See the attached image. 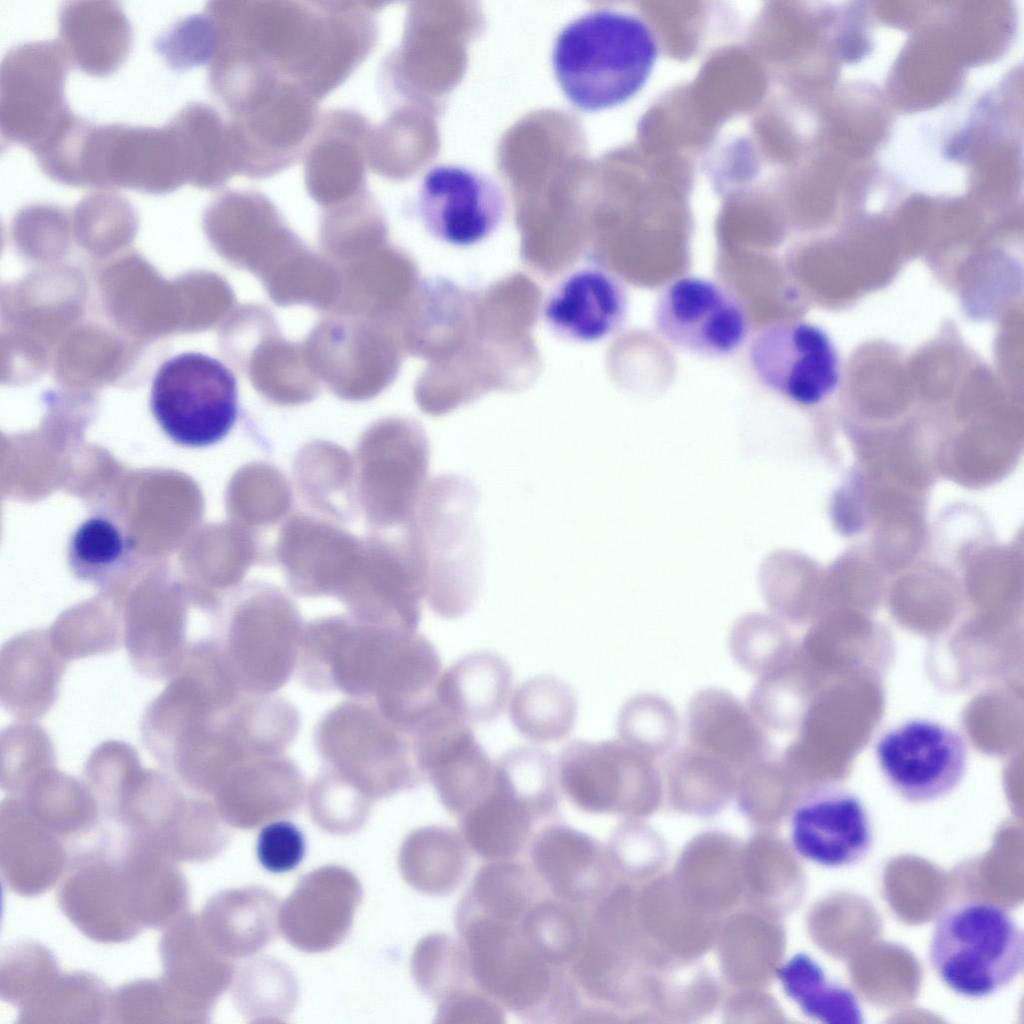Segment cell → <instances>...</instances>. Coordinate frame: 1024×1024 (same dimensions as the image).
Instances as JSON below:
<instances>
[{
	"mask_svg": "<svg viewBox=\"0 0 1024 1024\" xmlns=\"http://www.w3.org/2000/svg\"><path fill=\"white\" fill-rule=\"evenodd\" d=\"M151 411L165 434L188 447L222 440L238 414V387L221 361L188 352L165 361L150 395Z\"/></svg>",
	"mask_w": 1024,
	"mask_h": 1024,
	"instance_id": "cell-8",
	"label": "cell"
},
{
	"mask_svg": "<svg viewBox=\"0 0 1024 1024\" xmlns=\"http://www.w3.org/2000/svg\"><path fill=\"white\" fill-rule=\"evenodd\" d=\"M294 474L311 505L330 516L343 515L337 501L343 507L349 501L354 476V462L344 449L324 441L307 444L297 455Z\"/></svg>",
	"mask_w": 1024,
	"mask_h": 1024,
	"instance_id": "cell-43",
	"label": "cell"
},
{
	"mask_svg": "<svg viewBox=\"0 0 1024 1024\" xmlns=\"http://www.w3.org/2000/svg\"><path fill=\"white\" fill-rule=\"evenodd\" d=\"M789 999L812 1019L828 1024H860L861 1006L847 987L830 980L811 956L800 952L777 971Z\"/></svg>",
	"mask_w": 1024,
	"mask_h": 1024,
	"instance_id": "cell-41",
	"label": "cell"
},
{
	"mask_svg": "<svg viewBox=\"0 0 1024 1024\" xmlns=\"http://www.w3.org/2000/svg\"><path fill=\"white\" fill-rule=\"evenodd\" d=\"M128 545L120 529L101 515L89 517L74 531L68 561L79 578L102 583L124 562Z\"/></svg>",
	"mask_w": 1024,
	"mask_h": 1024,
	"instance_id": "cell-50",
	"label": "cell"
},
{
	"mask_svg": "<svg viewBox=\"0 0 1024 1024\" xmlns=\"http://www.w3.org/2000/svg\"><path fill=\"white\" fill-rule=\"evenodd\" d=\"M162 979L203 1020L235 977L233 960L208 942L199 916L186 912L163 930L158 945Z\"/></svg>",
	"mask_w": 1024,
	"mask_h": 1024,
	"instance_id": "cell-26",
	"label": "cell"
},
{
	"mask_svg": "<svg viewBox=\"0 0 1024 1024\" xmlns=\"http://www.w3.org/2000/svg\"><path fill=\"white\" fill-rule=\"evenodd\" d=\"M280 904L262 887L227 889L212 895L198 915L204 935L222 956H252L274 938Z\"/></svg>",
	"mask_w": 1024,
	"mask_h": 1024,
	"instance_id": "cell-32",
	"label": "cell"
},
{
	"mask_svg": "<svg viewBox=\"0 0 1024 1024\" xmlns=\"http://www.w3.org/2000/svg\"><path fill=\"white\" fill-rule=\"evenodd\" d=\"M671 792L683 799L690 795L725 798L737 783L738 771L723 760L691 744L670 754L664 772Z\"/></svg>",
	"mask_w": 1024,
	"mask_h": 1024,
	"instance_id": "cell-52",
	"label": "cell"
},
{
	"mask_svg": "<svg viewBox=\"0 0 1024 1024\" xmlns=\"http://www.w3.org/2000/svg\"><path fill=\"white\" fill-rule=\"evenodd\" d=\"M471 862V849L460 832L440 826L413 830L403 841L399 869L415 890L443 896L457 889Z\"/></svg>",
	"mask_w": 1024,
	"mask_h": 1024,
	"instance_id": "cell-36",
	"label": "cell"
},
{
	"mask_svg": "<svg viewBox=\"0 0 1024 1024\" xmlns=\"http://www.w3.org/2000/svg\"><path fill=\"white\" fill-rule=\"evenodd\" d=\"M60 973L58 960L46 945L31 939L15 940L1 953L0 997L18 1009Z\"/></svg>",
	"mask_w": 1024,
	"mask_h": 1024,
	"instance_id": "cell-48",
	"label": "cell"
},
{
	"mask_svg": "<svg viewBox=\"0 0 1024 1024\" xmlns=\"http://www.w3.org/2000/svg\"><path fill=\"white\" fill-rule=\"evenodd\" d=\"M304 627L293 601L269 585L248 587L223 641L241 690L270 694L289 679Z\"/></svg>",
	"mask_w": 1024,
	"mask_h": 1024,
	"instance_id": "cell-9",
	"label": "cell"
},
{
	"mask_svg": "<svg viewBox=\"0 0 1024 1024\" xmlns=\"http://www.w3.org/2000/svg\"><path fill=\"white\" fill-rule=\"evenodd\" d=\"M441 671L438 651L416 633L388 658L373 696L377 709L399 730L413 734L442 707L437 697Z\"/></svg>",
	"mask_w": 1024,
	"mask_h": 1024,
	"instance_id": "cell-28",
	"label": "cell"
},
{
	"mask_svg": "<svg viewBox=\"0 0 1024 1024\" xmlns=\"http://www.w3.org/2000/svg\"><path fill=\"white\" fill-rule=\"evenodd\" d=\"M184 183H188L186 161L170 123L161 128L94 125L89 132L82 187L166 193Z\"/></svg>",
	"mask_w": 1024,
	"mask_h": 1024,
	"instance_id": "cell-11",
	"label": "cell"
},
{
	"mask_svg": "<svg viewBox=\"0 0 1024 1024\" xmlns=\"http://www.w3.org/2000/svg\"><path fill=\"white\" fill-rule=\"evenodd\" d=\"M17 796L42 825L67 841L75 852L103 826L100 805L85 781L51 767ZM73 852V853H74Z\"/></svg>",
	"mask_w": 1024,
	"mask_h": 1024,
	"instance_id": "cell-33",
	"label": "cell"
},
{
	"mask_svg": "<svg viewBox=\"0 0 1024 1024\" xmlns=\"http://www.w3.org/2000/svg\"><path fill=\"white\" fill-rule=\"evenodd\" d=\"M457 927L479 990L520 1016L553 1017L563 971L534 951L518 924L457 911Z\"/></svg>",
	"mask_w": 1024,
	"mask_h": 1024,
	"instance_id": "cell-5",
	"label": "cell"
},
{
	"mask_svg": "<svg viewBox=\"0 0 1024 1024\" xmlns=\"http://www.w3.org/2000/svg\"><path fill=\"white\" fill-rule=\"evenodd\" d=\"M628 308L623 284L610 273L585 267L565 276L549 293L542 317L562 339L594 343L617 332Z\"/></svg>",
	"mask_w": 1024,
	"mask_h": 1024,
	"instance_id": "cell-25",
	"label": "cell"
},
{
	"mask_svg": "<svg viewBox=\"0 0 1024 1024\" xmlns=\"http://www.w3.org/2000/svg\"><path fill=\"white\" fill-rule=\"evenodd\" d=\"M748 358L762 385L798 405L822 402L839 382V359L830 338L807 322L761 329L751 339Z\"/></svg>",
	"mask_w": 1024,
	"mask_h": 1024,
	"instance_id": "cell-14",
	"label": "cell"
},
{
	"mask_svg": "<svg viewBox=\"0 0 1024 1024\" xmlns=\"http://www.w3.org/2000/svg\"><path fill=\"white\" fill-rule=\"evenodd\" d=\"M677 712L662 696L643 693L622 706L616 722L619 739L656 760L670 753L679 735Z\"/></svg>",
	"mask_w": 1024,
	"mask_h": 1024,
	"instance_id": "cell-45",
	"label": "cell"
},
{
	"mask_svg": "<svg viewBox=\"0 0 1024 1024\" xmlns=\"http://www.w3.org/2000/svg\"><path fill=\"white\" fill-rule=\"evenodd\" d=\"M529 853L532 870L553 897L576 906L591 897L595 846L586 834L552 823L534 835Z\"/></svg>",
	"mask_w": 1024,
	"mask_h": 1024,
	"instance_id": "cell-35",
	"label": "cell"
},
{
	"mask_svg": "<svg viewBox=\"0 0 1024 1024\" xmlns=\"http://www.w3.org/2000/svg\"><path fill=\"white\" fill-rule=\"evenodd\" d=\"M412 736L417 768L450 813L461 816L489 791L494 765L464 720L441 707Z\"/></svg>",
	"mask_w": 1024,
	"mask_h": 1024,
	"instance_id": "cell-18",
	"label": "cell"
},
{
	"mask_svg": "<svg viewBox=\"0 0 1024 1024\" xmlns=\"http://www.w3.org/2000/svg\"><path fill=\"white\" fill-rule=\"evenodd\" d=\"M501 188L474 170L438 165L423 177L418 211L426 230L455 247H469L488 238L505 212Z\"/></svg>",
	"mask_w": 1024,
	"mask_h": 1024,
	"instance_id": "cell-19",
	"label": "cell"
},
{
	"mask_svg": "<svg viewBox=\"0 0 1024 1024\" xmlns=\"http://www.w3.org/2000/svg\"><path fill=\"white\" fill-rule=\"evenodd\" d=\"M233 998L252 1022L279 1021L296 1005L298 986L292 971L274 958H259L233 979Z\"/></svg>",
	"mask_w": 1024,
	"mask_h": 1024,
	"instance_id": "cell-42",
	"label": "cell"
},
{
	"mask_svg": "<svg viewBox=\"0 0 1024 1024\" xmlns=\"http://www.w3.org/2000/svg\"><path fill=\"white\" fill-rule=\"evenodd\" d=\"M512 682L508 663L499 654L476 651L455 661L441 674L440 705L465 722L488 723L503 712Z\"/></svg>",
	"mask_w": 1024,
	"mask_h": 1024,
	"instance_id": "cell-34",
	"label": "cell"
},
{
	"mask_svg": "<svg viewBox=\"0 0 1024 1024\" xmlns=\"http://www.w3.org/2000/svg\"><path fill=\"white\" fill-rule=\"evenodd\" d=\"M184 153L188 183L216 188L237 172L229 123L203 103H189L169 122Z\"/></svg>",
	"mask_w": 1024,
	"mask_h": 1024,
	"instance_id": "cell-37",
	"label": "cell"
},
{
	"mask_svg": "<svg viewBox=\"0 0 1024 1024\" xmlns=\"http://www.w3.org/2000/svg\"><path fill=\"white\" fill-rule=\"evenodd\" d=\"M372 800L354 784L333 770L320 776L308 793L313 821L337 835L358 831L369 818Z\"/></svg>",
	"mask_w": 1024,
	"mask_h": 1024,
	"instance_id": "cell-51",
	"label": "cell"
},
{
	"mask_svg": "<svg viewBox=\"0 0 1024 1024\" xmlns=\"http://www.w3.org/2000/svg\"><path fill=\"white\" fill-rule=\"evenodd\" d=\"M68 661L43 631L21 633L0 652V700L19 721H35L53 706Z\"/></svg>",
	"mask_w": 1024,
	"mask_h": 1024,
	"instance_id": "cell-29",
	"label": "cell"
},
{
	"mask_svg": "<svg viewBox=\"0 0 1024 1024\" xmlns=\"http://www.w3.org/2000/svg\"><path fill=\"white\" fill-rule=\"evenodd\" d=\"M48 634L56 652L68 662L111 653L123 642L120 630L103 620L68 618L58 622Z\"/></svg>",
	"mask_w": 1024,
	"mask_h": 1024,
	"instance_id": "cell-57",
	"label": "cell"
},
{
	"mask_svg": "<svg viewBox=\"0 0 1024 1024\" xmlns=\"http://www.w3.org/2000/svg\"><path fill=\"white\" fill-rule=\"evenodd\" d=\"M363 552L364 539L328 519L304 514L285 521L276 545L288 585L306 597L339 599L354 580Z\"/></svg>",
	"mask_w": 1024,
	"mask_h": 1024,
	"instance_id": "cell-20",
	"label": "cell"
},
{
	"mask_svg": "<svg viewBox=\"0 0 1024 1024\" xmlns=\"http://www.w3.org/2000/svg\"><path fill=\"white\" fill-rule=\"evenodd\" d=\"M72 854L71 845L36 820L17 796L2 800L0 871L11 892L42 895L61 881Z\"/></svg>",
	"mask_w": 1024,
	"mask_h": 1024,
	"instance_id": "cell-23",
	"label": "cell"
},
{
	"mask_svg": "<svg viewBox=\"0 0 1024 1024\" xmlns=\"http://www.w3.org/2000/svg\"><path fill=\"white\" fill-rule=\"evenodd\" d=\"M546 816L493 769L489 791L460 816V833L482 859L511 860L529 845L535 823Z\"/></svg>",
	"mask_w": 1024,
	"mask_h": 1024,
	"instance_id": "cell-31",
	"label": "cell"
},
{
	"mask_svg": "<svg viewBox=\"0 0 1024 1024\" xmlns=\"http://www.w3.org/2000/svg\"><path fill=\"white\" fill-rule=\"evenodd\" d=\"M440 1023H503V1007L493 998L467 986L455 990L438 1002Z\"/></svg>",
	"mask_w": 1024,
	"mask_h": 1024,
	"instance_id": "cell-59",
	"label": "cell"
},
{
	"mask_svg": "<svg viewBox=\"0 0 1024 1024\" xmlns=\"http://www.w3.org/2000/svg\"><path fill=\"white\" fill-rule=\"evenodd\" d=\"M57 766L55 748L46 730L33 721L7 726L0 735V786L19 794L47 769Z\"/></svg>",
	"mask_w": 1024,
	"mask_h": 1024,
	"instance_id": "cell-46",
	"label": "cell"
},
{
	"mask_svg": "<svg viewBox=\"0 0 1024 1024\" xmlns=\"http://www.w3.org/2000/svg\"><path fill=\"white\" fill-rule=\"evenodd\" d=\"M214 24L210 15H191L176 22L155 40V49L174 70L210 62L214 52Z\"/></svg>",
	"mask_w": 1024,
	"mask_h": 1024,
	"instance_id": "cell-55",
	"label": "cell"
},
{
	"mask_svg": "<svg viewBox=\"0 0 1024 1024\" xmlns=\"http://www.w3.org/2000/svg\"><path fill=\"white\" fill-rule=\"evenodd\" d=\"M240 475V515L249 530L273 525L285 517L291 507L292 492L277 468L251 463Z\"/></svg>",
	"mask_w": 1024,
	"mask_h": 1024,
	"instance_id": "cell-53",
	"label": "cell"
},
{
	"mask_svg": "<svg viewBox=\"0 0 1024 1024\" xmlns=\"http://www.w3.org/2000/svg\"><path fill=\"white\" fill-rule=\"evenodd\" d=\"M686 732L689 744L712 754L738 772L767 758L766 729L732 693L707 687L688 703Z\"/></svg>",
	"mask_w": 1024,
	"mask_h": 1024,
	"instance_id": "cell-27",
	"label": "cell"
},
{
	"mask_svg": "<svg viewBox=\"0 0 1024 1024\" xmlns=\"http://www.w3.org/2000/svg\"><path fill=\"white\" fill-rule=\"evenodd\" d=\"M654 325L675 347L713 358L733 354L748 332L738 298L719 284L694 276L679 278L662 290Z\"/></svg>",
	"mask_w": 1024,
	"mask_h": 1024,
	"instance_id": "cell-17",
	"label": "cell"
},
{
	"mask_svg": "<svg viewBox=\"0 0 1024 1024\" xmlns=\"http://www.w3.org/2000/svg\"><path fill=\"white\" fill-rule=\"evenodd\" d=\"M111 992L91 972H61L18 1008L17 1023H106L110 1020Z\"/></svg>",
	"mask_w": 1024,
	"mask_h": 1024,
	"instance_id": "cell-38",
	"label": "cell"
},
{
	"mask_svg": "<svg viewBox=\"0 0 1024 1024\" xmlns=\"http://www.w3.org/2000/svg\"><path fill=\"white\" fill-rule=\"evenodd\" d=\"M929 960L955 993L981 998L1007 987L1024 964L1023 933L1002 906L978 900L947 905L937 916Z\"/></svg>",
	"mask_w": 1024,
	"mask_h": 1024,
	"instance_id": "cell-3",
	"label": "cell"
},
{
	"mask_svg": "<svg viewBox=\"0 0 1024 1024\" xmlns=\"http://www.w3.org/2000/svg\"><path fill=\"white\" fill-rule=\"evenodd\" d=\"M578 703L565 681L549 675L533 677L517 687L509 706L516 730L535 743H553L573 730Z\"/></svg>",
	"mask_w": 1024,
	"mask_h": 1024,
	"instance_id": "cell-39",
	"label": "cell"
},
{
	"mask_svg": "<svg viewBox=\"0 0 1024 1024\" xmlns=\"http://www.w3.org/2000/svg\"><path fill=\"white\" fill-rule=\"evenodd\" d=\"M430 447L424 431L405 420L371 426L355 452L356 497L376 528L407 527L426 488Z\"/></svg>",
	"mask_w": 1024,
	"mask_h": 1024,
	"instance_id": "cell-7",
	"label": "cell"
},
{
	"mask_svg": "<svg viewBox=\"0 0 1024 1024\" xmlns=\"http://www.w3.org/2000/svg\"><path fill=\"white\" fill-rule=\"evenodd\" d=\"M141 767L137 751L124 741L108 740L94 748L84 765L83 775L101 810Z\"/></svg>",
	"mask_w": 1024,
	"mask_h": 1024,
	"instance_id": "cell-56",
	"label": "cell"
},
{
	"mask_svg": "<svg viewBox=\"0 0 1024 1024\" xmlns=\"http://www.w3.org/2000/svg\"><path fill=\"white\" fill-rule=\"evenodd\" d=\"M875 757L896 794L911 803H928L958 787L966 773L968 750L953 729L927 719H910L878 738Z\"/></svg>",
	"mask_w": 1024,
	"mask_h": 1024,
	"instance_id": "cell-13",
	"label": "cell"
},
{
	"mask_svg": "<svg viewBox=\"0 0 1024 1024\" xmlns=\"http://www.w3.org/2000/svg\"><path fill=\"white\" fill-rule=\"evenodd\" d=\"M414 635L362 622L351 615L314 620L304 627L299 674L317 690L373 698L388 658Z\"/></svg>",
	"mask_w": 1024,
	"mask_h": 1024,
	"instance_id": "cell-10",
	"label": "cell"
},
{
	"mask_svg": "<svg viewBox=\"0 0 1024 1024\" xmlns=\"http://www.w3.org/2000/svg\"><path fill=\"white\" fill-rule=\"evenodd\" d=\"M315 741L330 769L372 801L420 784L412 742L377 709L349 701L319 723Z\"/></svg>",
	"mask_w": 1024,
	"mask_h": 1024,
	"instance_id": "cell-4",
	"label": "cell"
},
{
	"mask_svg": "<svg viewBox=\"0 0 1024 1024\" xmlns=\"http://www.w3.org/2000/svg\"><path fill=\"white\" fill-rule=\"evenodd\" d=\"M518 925L534 951L555 968H566L574 960L585 933L580 906L556 897L538 899Z\"/></svg>",
	"mask_w": 1024,
	"mask_h": 1024,
	"instance_id": "cell-44",
	"label": "cell"
},
{
	"mask_svg": "<svg viewBox=\"0 0 1024 1024\" xmlns=\"http://www.w3.org/2000/svg\"><path fill=\"white\" fill-rule=\"evenodd\" d=\"M70 62L58 41L22 43L0 69V130L7 143L32 151L71 111L64 85Z\"/></svg>",
	"mask_w": 1024,
	"mask_h": 1024,
	"instance_id": "cell-12",
	"label": "cell"
},
{
	"mask_svg": "<svg viewBox=\"0 0 1024 1024\" xmlns=\"http://www.w3.org/2000/svg\"><path fill=\"white\" fill-rule=\"evenodd\" d=\"M411 973L418 988L438 1002L471 980L461 941L443 933L430 934L417 943Z\"/></svg>",
	"mask_w": 1024,
	"mask_h": 1024,
	"instance_id": "cell-49",
	"label": "cell"
},
{
	"mask_svg": "<svg viewBox=\"0 0 1024 1024\" xmlns=\"http://www.w3.org/2000/svg\"><path fill=\"white\" fill-rule=\"evenodd\" d=\"M657 54L656 39L641 19L602 9L575 18L558 33L552 67L575 107L597 111L637 94L650 77Z\"/></svg>",
	"mask_w": 1024,
	"mask_h": 1024,
	"instance_id": "cell-1",
	"label": "cell"
},
{
	"mask_svg": "<svg viewBox=\"0 0 1024 1024\" xmlns=\"http://www.w3.org/2000/svg\"><path fill=\"white\" fill-rule=\"evenodd\" d=\"M477 498L476 487L468 479L438 476L423 491L407 528L422 570L427 602L445 618L464 615L478 596Z\"/></svg>",
	"mask_w": 1024,
	"mask_h": 1024,
	"instance_id": "cell-2",
	"label": "cell"
},
{
	"mask_svg": "<svg viewBox=\"0 0 1024 1024\" xmlns=\"http://www.w3.org/2000/svg\"><path fill=\"white\" fill-rule=\"evenodd\" d=\"M728 646L738 665L757 678L787 662L788 640L782 627L771 619L739 622L731 631Z\"/></svg>",
	"mask_w": 1024,
	"mask_h": 1024,
	"instance_id": "cell-54",
	"label": "cell"
},
{
	"mask_svg": "<svg viewBox=\"0 0 1024 1024\" xmlns=\"http://www.w3.org/2000/svg\"><path fill=\"white\" fill-rule=\"evenodd\" d=\"M793 849L802 858L827 868L862 861L873 843L871 819L852 792L834 786L815 787L799 797L790 819Z\"/></svg>",
	"mask_w": 1024,
	"mask_h": 1024,
	"instance_id": "cell-21",
	"label": "cell"
},
{
	"mask_svg": "<svg viewBox=\"0 0 1024 1024\" xmlns=\"http://www.w3.org/2000/svg\"><path fill=\"white\" fill-rule=\"evenodd\" d=\"M304 793L298 767L278 754L252 758L232 768L212 799L229 826L249 829L294 813Z\"/></svg>",
	"mask_w": 1024,
	"mask_h": 1024,
	"instance_id": "cell-24",
	"label": "cell"
},
{
	"mask_svg": "<svg viewBox=\"0 0 1024 1024\" xmlns=\"http://www.w3.org/2000/svg\"><path fill=\"white\" fill-rule=\"evenodd\" d=\"M109 1023H202L162 977L142 978L111 992Z\"/></svg>",
	"mask_w": 1024,
	"mask_h": 1024,
	"instance_id": "cell-47",
	"label": "cell"
},
{
	"mask_svg": "<svg viewBox=\"0 0 1024 1024\" xmlns=\"http://www.w3.org/2000/svg\"><path fill=\"white\" fill-rule=\"evenodd\" d=\"M59 43L70 64L105 77L125 62L132 44L131 24L113 1H67L58 18Z\"/></svg>",
	"mask_w": 1024,
	"mask_h": 1024,
	"instance_id": "cell-30",
	"label": "cell"
},
{
	"mask_svg": "<svg viewBox=\"0 0 1024 1024\" xmlns=\"http://www.w3.org/2000/svg\"><path fill=\"white\" fill-rule=\"evenodd\" d=\"M361 898L353 873L338 866L319 868L305 875L280 905L278 928L300 950H329L346 937Z\"/></svg>",
	"mask_w": 1024,
	"mask_h": 1024,
	"instance_id": "cell-22",
	"label": "cell"
},
{
	"mask_svg": "<svg viewBox=\"0 0 1024 1024\" xmlns=\"http://www.w3.org/2000/svg\"><path fill=\"white\" fill-rule=\"evenodd\" d=\"M305 838L292 822L276 820L259 832L256 856L261 866L272 873H285L296 868L305 855Z\"/></svg>",
	"mask_w": 1024,
	"mask_h": 1024,
	"instance_id": "cell-58",
	"label": "cell"
},
{
	"mask_svg": "<svg viewBox=\"0 0 1024 1024\" xmlns=\"http://www.w3.org/2000/svg\"><path fill=\"white\" fill-rule=\"evenodd\" d=\"M542 884L531 867L511 860L489 861L477 871L458 911L476 912L518 924L540 899Z\"/></svg>",
	"mask_w": 1024,
	"mask_h": 1024,
	"instance_id": "cell-40",
	"label": "cell"
},
{
	"mask_svg": "<svg viewBox=\"0 0 1024 1024\" xmlns=\"http://www.w3.org/2000/svg\"><path fill=\"white\" fill-rule=\"evenodd\" d=\"M425 597L422 570L408 532L400 540L364 539L359 570L342 601L354 618L400 633H416Z\"/></svg>",
	"mask_w": 1024,
	"mask_h": 1024,
	"instance_id": "cell-16",
	"label": "cell"
},
{
	"mask_svg": "<svg viewBox=\"0 0 1024 1024\" xmlns=\"http://www.w3.org/2000/svg\"><path fill=\"white\" fill-rule=\"evenodd\" d=\"M557 777L566 797L586 812H601L636 800H653L662 773L655 760L620 739L574 740L559 754Z\"/></svg>",
	"mask_w": 1024,
	"mask_h": 1024,
	"instance_id": "cell-15",
	"label": "cell"
},
{
	"mask_svg": "<svg viewBox=\"0 0 1024 1024\" xmlns=\"http://www.w3.org/2000/svg\"><path fill=\"white\" fill-rule=\"evenodd\" d=\"M136 897L116 833L107 826L73 853L56 893L65 917L85 937L102 944L124 943L144 931Z\"/></svg>",
	"mask_w": 1024,
	"mask_h": 1024,
	"instance_id": "cell-6",
	"label": "cell"
}]
</instances>
